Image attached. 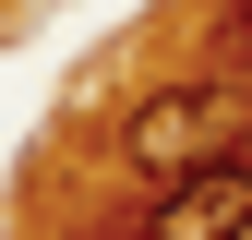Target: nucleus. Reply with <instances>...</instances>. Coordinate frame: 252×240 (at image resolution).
I'll return each instance as SVG.
<instances>
[{
    "mask_svg": "<svg viewBox=\"0 0 252 240\" xmlns=\"http://www.w3.org/2000/svg\"><path fill=\"white\" fill-rule=\"evenodd\" d=\"M252 144V84L240 72H168V84H144L132 120H120V168L132 180H180V168H204V156H240Z\"/></svg>",
    "mask_w": 252,
    "mask_h": 240,
    "instance_id": "1",
    "label": "nucleus"
},
{
    "mask_svg": "<svg viewBox=\"0 0 252 240\" xmlns=\"http://www.w3.org/2000/svg\"><path fill=\"white\" fill-rule=\"evenodd\" d=\"M132 240H252V144L180 168V180H156V204H144Z\"/></svg>",
    "mask_w": 252,
    "mask_h": 240,
    "instance_id": "2",
    "label": "nucleus"
},
{
    "mask_svg": "<svg viewBox=\"0 0 252 240\" xmlns=\"http://www.w3.org/2000/svg\"><path fill=\"white\" fill-rule=\"evenodd\" d=\"M216 60L252 84V0H228V12H216Z\"/></svg>",
    "mask_w": 252,
    "mask_h": 240,
    "instance_id": "3",
    "label": "nucleus"
}]
</instances>
